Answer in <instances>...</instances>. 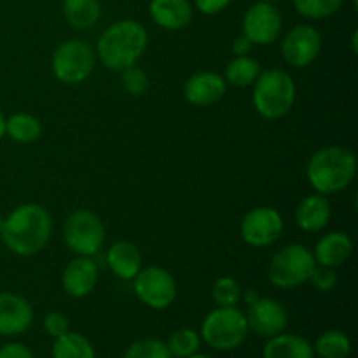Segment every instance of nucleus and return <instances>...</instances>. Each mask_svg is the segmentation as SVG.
I'll list each match as a JSON object with an SVG mask.
<instances>
[{
  "mask_svg": "<svg viewBox=\"0 0 358 358\" xmlns=\"http://www.w3.org/2000/svg\"><path fill=\"white\" fill-rule=\"evenodd\" d=\"M52 358H96L93 343L79 332H66L55 339L51 348Z\"/></svg>",
  "mask_w": 358,
  "mask_h": 358,
  "instance_id": "obj_23",
  "label": "nucleus"
},
{
  "mask_svg": "<svg viewBox=\"0 0 358 358\" xmlns=\"http://www.w3.org/2000/svg\"><path fill=\"white\" fill-rule=\"evenodd\" d=\"M283 27V17L278 7L271 2L259 0L248 7L241 21V34L254 45H269L280 37Z\"/></svg>",
  "mask_w": 358,
  "mask_h": 358,
  "instance_id": "obj_11",
  "label": "nucleus"
},
{
  "mask_svg": "<svg viewBox=\"0 0 358 358\" xmlns=\"http://www.w3.org/2000/svg\"><path fill=\"white\" fill-rule=\"evenodd\" d=\"M149 45V31L140 21L121 20L107 27L96 42V55L114 72L136 65Z\"/></svg>",
  "mask_w": 358,
  "mask_h": 358,
  "instance_id": "obj_2",
  "label": "nucleus"
},
{
  "mask_svg": "<svg viewBox=\"0 0 358 358\" xmlns=\"http://www.w3.org/2000/svg\"><path fill=\"white\" fill-rule=\"evenodd\" d=\"M0 358H35V357L27 345L13 341L0 346Z\"/></svg>",
  "mask_w": 358,
  "mask_h": 358,
  "instance_id": "obj_35",
  "label": "nucleus"
},
{
  "mask_svg": "<svg viewBox=\"0 0 358 358\" xmlns=\"http://www.w3.org/2000/svg\"><path fill=\"white\" fill-rule=\"evenodd\" d=\"M105 262L115 278L131 282L142 269V254L135 243L121 240L108 247Z\"/></svg>",
  "mask_w": 358,
  "mask_h": 358,
  "instance_id": "obj_20",
  "label": "nucleus"
},
{
  "mask_svg": "<svg viewBox=\"0 0 358 358\" xmlns=\"http://www.w3.org/2000/svg\"><path fill=\"white\" fill-rule=\"evenodd\" d=\"M313 257L317 264L329 266V268H339L346 264L353 254V240L343 231H331L324 234L317 241L313 250Z\"/></svg>",
  "mask_w": 358,
  "mask_h": 358,
  "instance_id": "obj_19",
  "label": "nucleus"
},
{
  "mask_svg": "<svg viewBox=\"0 0 358 358\" xmlns=\"http://www.w3.org/2000/svg\"><path fill=\"white\" fill-rule=\"evenodd\" d=\"M98 276H100V269L93 257L76 255V259H72L63 269L62 289L70 297L83 299L93 292L98 283Z\"/></svg>",
  "mask_w": 358,
  "mask_h": 358,
  "instance_id": "obj_15",
  "label": "nucleus"
},
{
  "mask_svg": "<svg viewBox=\"0 0 358 358\" xmlns=\"http://www.w3.org/2000/svg\"><path fill=\"white\" fill-rule=\"evenodd\" d=\"M201 336L194 329H178L168 339V352L173 358H189L201 348Z\"/></svg>",
  "mask_w": 358,
  "mask_h": 358,
  "instance_id": "obj_27",
  "label": "nucleus"
},
{
  "mask_svg": "<svg viewBox=\"0 0 358 358\" xmlns=\"http://www.w3.org/2000/svg\"><path fill=\"white\" fill-rule=\"evenodd\" d=\"M189 358H213V357H210V355H205V353H194V355L192 357H189Z\"/></svg>",
  "mask_w": 358,
  "mask_h": 358,
  "instance_id": "obj_38",
  "label": "nucleus"
},
{
  "mask_svg": "<svg viewBox=\"0 0 358 358\" xmlns=\"http://www.w3.org/2000/svg\"><path fill=\"white\" fill-rule=\"evenodd\" d=\"M231 2L233 0H194V6L205 16H215V14L226 10Z\"/></svg>",
  "mask_w": 358,
  "mask_h": 358,
  "instance_id": "obj_34",
  "label": "nucleus"
},
{
  "mask_svg": "<svg viewBox=\"0 0 358 358\" xmlns=\"http://www.w3.org/2000/svg\"><path fill=\"white\" fill-rule=\"evenodd\" d=\"M308 283H311L320 292H329L338 283V273H336L334 268L317 264L313 268V271H311L310 278H308Z\"/></svg>",
  "mask_w": 358,
  "mask_h": 358,
  "instance_id": "obj_32",
  "label": "nucleus"
},
{
  "mask_svg": "<svg viewBox=\"0 0 358 358\" xmlns=\"http://www.w3.org/2000/svg\"><path fill=\"white\" fill-rule=\"evenodd\" d=\"M297 13L306 20H325L341 9L343 0H292Z\"/></svg>",
  "mask_w": 358,
  "mask_h": 358,
  "instance_id": "obj_29",
  "label": "nucleus"
},
{
  "mask_svg": "<svg viewBox=\"0 0 358 358\" xmlns=\"http://www.w3.org/2000/svg\"><path fill=\"white\" fill-rule=\"evenodd\" d=\"M322 51V35L313 24H296L282 41V56L294 69L310 66Z\"/></svg>",
  "mask_w": 358,
  "mask_h": 358,
  "instance_id": "obj_12",
  "label": "nucleus"
},
{
  "mask_svg": "<svg viewBox=\"0 0 358 358\" xmlns=\"http://www.w3.org/2000/svg\"><path fill=\"white\" fill-rule=\"evenodd\" d=\"M227 93V83L224 76L205 70L189 77L184 84V98L194 107H212L222 101Z\"/></svg>",
  "mask_w": 358,
  "mask_h": 358,
  "instance_id": "obj_14",
  "label": "nucleus"
},
{
  "mask_svg": "<svg viewBox=\"0 0 358 358\" xmlns=\"http://www.w3.org/2000/svg\"><path fill=\"white\" fill-rule=\"evenodd\" d=\"M332 217L329 196L315 194L301 199L296 208V224L304 233H320L329 226Z\"/></svg>",
  "mask_w": 358,
  "mask_h": 358,
  "instance_id": "obj_18",
  "label": "nucleus"
},
{
  "mask_svg": "<svg viewBox=\"0 0 358 358\" xmlns=\"http://www.w3.org/2000/svg\"><path fill=\"white\" fill-rule=\"evenodd\" d=\"M262 358H315V350L303 336L282 332L266 341Z\"/></svg>",
  "mask_w": 358,
  "mask_h": 358,
  "instance_id": "obj_21",
  "label": "nucleus"
},
{
  "mask_svg": "<svg viewBox=\"0 0 358 358\" xmlns=\"http://www.w3.org/2000/svg\"><path fill=\"white\" fill-rule=\"evenodd\" d=\"M247 317L238 306H217L203 320L199 336L205 345L217 352H233L247 341Z\"/></svg>",
  "mask_w": 358,
  "mask_h": 358,
  "instance_id": "obj_5",
  "label": "nucleus"
},
{
  "mask_svg": "<svg viewBox=\"0 0 358 358\" xmlns=\"http://www.w3.org/2000/svg\"><path fill=\"white\" fill-rule=\"evenodd\" d=\"M42 133V124L35 115L17 112L6 119V135L16 143H34Z\"/></svg>",
  "mask_w": 358,
  "mask_h": 358,
  "instance_id": "obj_25",
  "label": "nucleus"
},
{
  "mask_svg": "<svg viewBox=\"0 0 358 358\" xmlns=\"http://www.w3.org/2000/svg\"><path fill=\"white\" fill-rule=\"evenodd\" d=\"M63 240L76 255L94 257L105 241V224L91 210H76L63 226Z\"/></svg>",
  "mask_w": 358,
  "mask_h": 358,
  "instance_id": "obj_8",
  "label": "nucleus"
},
{
  "mask_svg": "<svg viewBox=\"0 0 358 358\" xmlns=\"http://www.w3.org/2000/svg\"><path fill=\"white\" fill-rule=\"evenodd\" d=\"M34 308L20 294L0 292V336L13 338L30 329Z\"/></svg>",
  "mask_w": 358,
  "mask_h": 358,
  "instance_id": "obj_16",
  "label": "nucleus"
},
{
  "mask_svg": "<svg viewBox=\"0 0 358 358\" xmlns=\"http://www.w3.org/2000/svg\"><path fill=\"white\" fill-rule=\"evenodd\" d=\"M315 357L320 358H348L352 353V341L341 331H325L317 338L313 345Z\"/></svg>",
  "mask_w": 358,
  "mask_h": 358,
  "instance_id": "obj_26",
  "label": "nucleus"
},
{
  "mask_svg": "<svg viewBox=\"0 0 358 358\" xmlns=\"http://www.w3.org/2000/svg\"><path fill=\"white\" fill-rule=\"evenodd\" d=\"M252 49H254V44L243 34L234 37V41L231 42V51L234 52V56H248L252 52Z\"/></svg>",
  "mask_w": 358,
  "mask_h": 358,
  "instance_id": "obj_36",
  "label": "nucleus"
},
{
  "mask_svg": "<svg viewBox=\"0 0 358 358\" xmlns=\"http://www.w3.org/2000/svg\"><path fill=\"white\" fill-rule=\"evenodd\" d=\"M262 72L261 63L255 58L248 56H234L226 66L224 79L227 84L236 87H248L257 80L259 73Z\"/></svg>",
  "mask_w": 358,
  "mask_h": 358,
  "instance_id": "obj_24",
  "label": "nucleus"
},
{
  "mask_svg": "<svg viewBox=\"0 0 358 358\" xmlns=\"http://www.w3.org/2000/svg\"><path fill=\"white\" fill-rule=\"evenodd\" d=\"M264 2H271V3H276V2H282V0H264Z\"/></svg>",
  "mask_w": 358,
  "mask_h": 358,
  "instance_id": "obj_41",
  "label": "nucleus"
},
{
  "mask_svg": "<svg viewBox=\"0 0 358 358\" xmlns=\"http://www.w3.org/2000/svg\"><path fill=\"white\" fill-rule=\"evenodd\" d=\"M212 299L217 306H238L243 299V289L233 276H220L213 282Z\"/></svg>",
  "mask_w": 358,
  "mask_h": 358,
  "instance_id": "obj_28",
  "label": "nucleus"
},
{
  "mask_svg": "<svg viewBox=\"0 0 358 358\" xmlns=\"http://www.w3.org/2000/svg\"><path fill=\"white\" fill-rule=\"evenodd\" d=\"M245 317H247L248 331L262 339L275 338L289 327V311L273 297H257L254 303L248 304Z\"/></svg>",
  "mask_w": 358,
  "mask_h": 358,
  "instance_id": "obj_13",
  "label": "nucleus"
},
{
  "mask_svg": "<svg viewBox=\"0 0 358 358\" xmlns=\"http://www.w3.org/2000/svg\"><path fill=\"white\" fill-rule=\"evenodd\" d=\"M135 296L142 304L156 311L168 310L175 303L178 294L173 275L161 266L142 268L131 280Z\"/></svg>",
  "mask_w": 358,
  "mask_h": 358,
  "instance_id": "obj_9",
  "label": "nucleus"
},
{
  "mask_svg": "<svg viewBox=\"0 0 358 358\" xmlns=\"http://www.w3.org/2000/svg\"><path fill=\"white\" fill-rule=\"evenodd\" d=\"M357 175V156L341 145L322 147L308 159L306 177L315 192L324 196L345 191Z\"/></svg>",
  "mask_w": 358,
  "mask_h": 358,
  "instance_id": "obj_3",
  "label": "nucleus"
},
{
  "mask_svg": "<svg viewBox=\"0 0 358 358\" xmlns=\"http://www.w3.org/2000/svg\"><path fill=\"white\" fill-rule=\"evenodd\" d=\"M352 42H353V51H357V31H353Z\"/></svg>",
  "mask_w": 358,
  "mask_h": 358,
  "instance_id": "obj_39",
  "label": "nucleus"
},
{
  "mask_svg": "<svg viewBox=\"0 0 358 358\" xmlns=\"http://www.w3.org/2000/svg\"><path fill=\"white\" fill-rule=\"evenodd\" d=\"M42 327H44L45 334L56 339L70 331V322L66 315L59 313V311H49L44 317V320H42Z\"/></svg>",
  "mask_w": 358,
  "mask_h": 358,
  "instance_id": "obj_33",
  "label": "nucleus"
},
{
  "mask_svg": "<svg viewBox=\"0 0 358 358\" xmlns=\"http://www.w3.org/2000/svg\"><path fill=\"white\" fill-rule=\"evenodd\" d=\"M252 86V103L255 112L269 121L285 117L296 103V83L292 76L282 69L262 70Z\"/></svg>",
  "mask_w": 358,
  "mask_h": 358,
  "instance_id": "obj_4",
  "label": "nucleus"
},
{
  "mask_svg": "<svg viewBox=\"0 0 358 358\" xmlns=\"http://www.w3.org/2000/svg\"><path fill=\"white\" fill-rule=\"evenodd\" d=\"M6 136V117H3V114L0 112V140Z\"/></svg>",
  "mask_w": 358,
  "mask_h": 358,
  "instance_id": "obj_37",
  "label": "nucleus"
},
{
  "mask_svg": "<svg viewBox=\"0 0 358 358\" xmlns=\"http://www.w3.org/2000/svg\"><path fill=\"white\" fill-rule=\"evenodd\" d=\"M283 227L285 222L278 210L268 205L255 206L241 219L240 236L250 247L266 248L280 240Z\"/></svg>",
  "mask_w": 358,
  "mask_h": 358,
  "instance_id": "obj_10",
  "label": "nucleus"
},
{
  "mask_svg": "<svg viewBox=\"0 0 358 358\" xmlns=\"http://www.w3.org/2000/svg\"><path fill=\"white\" fill-rule=\"evenodd\" d=\"M121 83L122 87L128 91L133 96H140V94L145 93L149 90V76L143 69H140L138 65L128 66V69L121 70Z\"/></svg>",
  "mask_w": 358,
  "mask_h": 358,
  "instance_id": "obj_31",
  "label": "nucleus"
},
{
  "mask_svg": "<svg viewBox=\"0 0 358 358\" xmlns=\"http://www.w3.org/2000/svg\"><path fill=\"white\" fill-rule=\"evenodd\" d=\"M52 234L51 213L38 203H24L3 217L0 238L9 252L31 257L44 250Z\"/></svg>",
  "mask_w": 358,
  "mask_h": 358,
  "instance_id": "obj_1",
  "label": "nucleus"
},
{
  "mask_svg": "<svg viewBox=\"0 0 358 358\" xmlns=\"http://www.w3.org/2000/svg\"><path fill=\"white\" fill-rule=\"evenodd\" d=\"M317 266L313 252L301 243L283 245L275 252L268 266V278L278 289H297L308 283L311 271Z\"/></svg>",
  "mask_w": 358,
  "mask_h": 358,
  "instance_id": "obj_6",
  "label": "nucleus"
},
{
  "mask_svg": "<svg viewBox=\"0 0 358 358\" xmlns=\"http://www.w3.org/2000/svg\"><path fill=\"white\" fill-rule=\"evenodd\" d=\"M122 358H173L168 352L166 343L157 338H142L133 341Z\"/></svg>",
  "mask_w": 358,
  "mask_h": 358,
  "instance_id": "obj_30",
  "label": "nucleus"
},
{
  "mask_svg": "<svg viewBox=\"0 0 358 358\" xmlns=\"http://www.w3.org/2000/svg\"><path fill=\"white\" fill-rule=\"evenodd\" d=\"M149 14L163 30L178 31L191 24L194 10L189 0H150Z\"/></svg>",
  "mask_w": 358,
  "mask_h": 358,
  "instance_id": "obj_17",
  "label": "nucleus"
},
{
  "mask_svg": "<svg viewBox=\"0 0 358 358\" xmlns=\"http://www.w3.org/2000/svg\"><path fill=\"white\" fill-rule=\"evenodd\" d=\"M2 227H3V215L0 213V233H2Z\"/></svg>",
  "mask_w": 358,
  "mask_h": 358,
  "instance_id": "obj_40",
  "label": "nucleus"
},
{
  "mask_svg": "<svg viewBox=\"0 0 358 358\" xmlns=\"http://www.w3.org/2000/svg\"><path fill=\"white\" fill-rule=\"evenodd\" d=\"M96 63V55L87 42L70 38L62 42L51 56L52 76L63 84H80L90 79Z\"/></svg>",
  "mask_w": 358,
  "mask_h": 358,
  "instance_id": "obj_7",
  "label": "nucleus"
},
{
  "mask_svg": "<svg viewBox=\"0 0 358 358\" xmlns=\"http://www.w3.org/2000/svg\"><path fill=\"white\" fill-rule=\"evenodd\" d=\"M63 16L76 30H87L100 21V0H63Z\"/></svg>",
  "mask_w": 358,
  "mask_h": 358,
  "instance_id": "obj_22",
  "label": "nucleus"
}]
</instances>
